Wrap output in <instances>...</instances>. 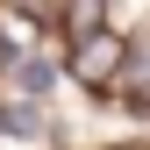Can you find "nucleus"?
I'll use <instances>...</instances> for the list:
<instances>
[{
  "mask_svg": "<svg viewBox=\"0 0 150 150\" xmlns=\"http://www.w3.org/2000/svg\"><path fill=\"white\" fill-rule=\"evenodd\" d=\"M122 64H129V43L115 29H93L71 43V79H79L86 93H107V86H122Z\"/></svg>",
  "mask_w": 150,
  "mask_h": 150,
  "instance_id": "1",
  "label": "nucleus"
},
{
  "mask_svg": "<svg viewBox=\"0 0 150 150\" xmlns=\"http://www.w3.org/2000/svg\"><path fill=\"white\" fill-rule=\"evenodd\" d=\"M122 93H129V107L136 115H150V29L129 43V64H122Z\"/></svg>",
  "mask_w": 150,
  "mask_h": 150,
  "instance_id": "2",
  "label": "nucleus"
},
{
  "mask_svg": "<svg viewBox=\"0 0 150 150\" xmlns=\"http://www.w3.org/2000/svg\"><path fill=\"white\" fill-rule=\"evenodd\" d=\"M0 136H43V115L29 100H0Z\"/></svg>",
  "mask_w": 150,
  "mask_h": 150,
  "instance_id": "3",
  "label": "nucleus"
},
{
  "mask_svg": "<svg viewBox=\"0 0 150 150\" xmlns=\"http://www.w3.org/2000/svg\"><path fill=\"white\" fill-rule=\"evenodd\" d=\"M100 29V0H71V43Z\"/></svg>",
  "mask_w": 150,
  "mask_h": 150,
  "instance_id": "4",
  "label": "nucleus"
},
{
  "mask_svg": "<svg viewBox=\"0 0 150 150\" xmlns=\"http://www.w3.org/2000/svg\"><path fill=\"white\" fill-rule=\"evenodd\" d=\"M14 79H22L29 93H43V86H50V64H43V57H14Z\"/></svg>",
  "mask_w": 150,
  "mask_h": 150,
  "instance_id": "5",
  "label": "nucleus"
},
{
  "mask_svg": "<svg viewBox=\"0 0 150 150\" xmlns=\"http://www.w3.org/2000/svg\"><path fill=\"white\" fill-rule=\"evenodd\" d=\"M14 7H29V14H50V0H14Z\"/></svg>",
  "mask_w": 150,
  "mask_h": 150,
  "instance_id": "6",
  "label": "nucleus"
}]
</instances>
